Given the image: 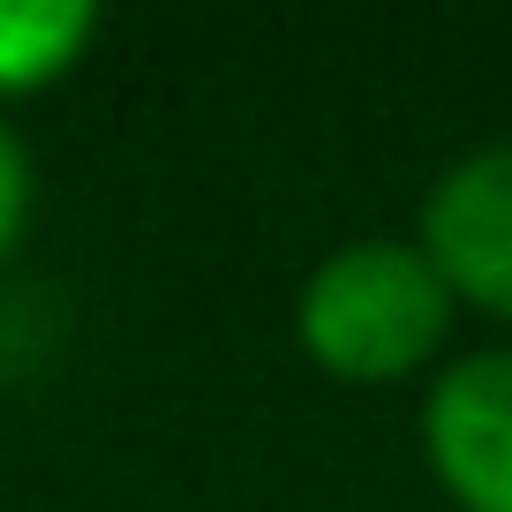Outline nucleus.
<instances>
[{
    "label": "nucleus",
    "instance_id": "nucleus-4",
    "mask_svg": "<svg viewBox=\"0 0 512 512\" xmlns=\"http://www.w3.org/2000/svg\"><path fill=\"white\" fill-rule=\"evenodd\" d=\"M91 38V0H0V98H38L61 76H76Z\"/></svg>",
    "mask_w": 512,
    "mask_h": 512
},
{
    "label": "nucleus",
    "instance_id": "nucleus-2",
    "mask_svg": "<svg viewBox=\"0 0 512 512\" xmlns=\"http://www.w3.org/2000/svg\"><path fill=\"white\" fill-rule=\"evenodd\" d=\"M415 241L452 287V302L512 324V144L452 159L422 196Z\"/></svg>",
    "mask_w": 512,
    "mask_h": 512
},
{
    "label": "nucleus",
    "instance_id": "nucleus-3",
    "mask_svg": "<svg viewBox=\"0 0 512 512\" xmlns=\"http://www.w3.org/2000/svg\"><path fill=\"white\" fill-rule=\"evenodd\" d=\"M422 460L460 512H512V347L437 369L422 400Z\"/></svg>",
    "mask_w": 512,
    "mask_h": 512
},
{
    "label": "nucleus",
    "instance_id": "nucleus-5",
    "mask_svg": "<svg viewBox=\"0 0 512 512\" xmlns=\"http://www.w3.org/2000/svg\"><path fill=\"white\" fill-rule=\"evenodd\" d=\"M31 226V151L16 144V128L0 121V264Z\"/></svg>",
    "mask_w": 512,
    "mask_h": 512
},
{
    "label": "nucleus",
    "instance_id": "nucleus-1",
    "mask_svg": "<svg viewBox=\"0 0 512 512\" xmlns=\"http://www.w3.org/2000/svg\"><path fill=\"white\" fill-rule=\"evenodd\" d=\"M452 287L422 241H339L294 294V347L339 384H407L452 332Z\"/></svg>",
    "mask_w": 512,
    "mask_h": 512
}]
</instances>
